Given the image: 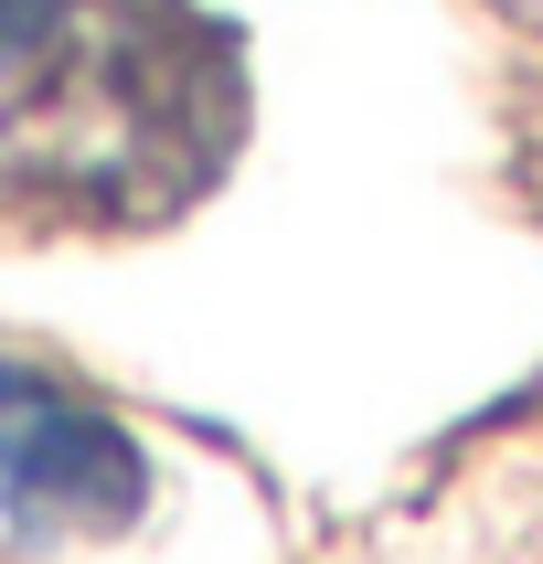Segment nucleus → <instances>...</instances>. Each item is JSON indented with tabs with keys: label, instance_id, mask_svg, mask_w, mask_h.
I'll list each match as a JSON object with an SVG mask.
<instances>
[{
	"label": "nucleus",
	"instance_id": "nucleus-1",
	"mask_svg": "<svg viewBox=\"0 0 543 564\" xmlns=\"http://www.w3.org/2000/svg\"><path fill=\"white\" fill-rule=\"evenodd\" d=\"M139 490H150L139 447L86 394H64L32 362H0V501L43 511V522H118L139 511Z\"/></svg>",
	"mask_w": 543,
	"mask_h": 564
},
{
	"label": "nucleus",
	"instance_id": "nucleus-2",
	"mask_svg": "<svg viewBox=\"0 0 543 564\" xmlns=\"http://www.w3.org/2000/svg\"><path fill=\"white\" fill-rule=\"evenodd\" d=\"M64 22H75V0H0V75L43 64L64 43Z\"/></svg>",
	"mask_w": 543,
	"mask_h": 564
}]
</instances>
